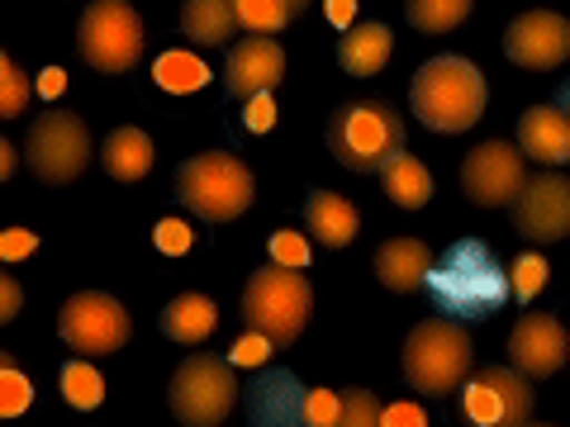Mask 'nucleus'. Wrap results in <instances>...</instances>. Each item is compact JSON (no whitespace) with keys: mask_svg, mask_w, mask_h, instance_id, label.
Masks as SVG:
<instances>
[{"mask_svg":"<svg viewBox=\"0 0 570 427\" xmlns=\"http://www.w3.org/2000/svg\"><path fill=\"white\" fill-rule=\"evenodd\" d=\"M423 295L433 299V309L456 324H480V318L499 314V305L513 295L509 266L485 238H456L448 252L433 261Z\"/></svg>","mask_w":570,"mask_h":427,"instance_id":"f257e3e1","label":"nucleus"},{"mask_svg":"<svg viewBox=\"0 0 570 427\" xmlns=\"http://www.w3.org/2000/svg\"><path fill=\"white\" fill-rule=\"evenodd\" d=\"M328 152L356 176H381L404 152V119L376 96H356L328 119Z\"/></svg>","mask_w":570,"mask_h":427,"instance_id":"f03ea898","label":"nucleus"},{"mask_svg":"<svg viewBox=\"0 0 570 427\" xmlns=\"http://www.w3.org/2000/svg\"><path fill=\"white\" fill-rule=\"evenodd\" d=\"M409 100H414L419 123H428L433 133H466L485 115L490 86L480 77V67L466 58H433L419 67Z\"/></svg>","mask_w":570,"mask_h":427,"instance_id":"7ed1b4c3","label":"nucleus"},{"mask_svg":"<svg viewBox=\"0 0 570 427\" xmlns=\"http://www.w3.org/2000/svg\"><path fill=\"white\" fill-rule=\"evenodd\" d=\"M475 370L471 361V332L456 318H423L404 337V380L428 399L456 395L466 376Z\"/></svg>","mask_w":570,"mask_h":427,"instance_id":"20e7f679","label":"nucleus"},{"mask_svg":"<svg viewBox=\"0 0 570 427\" xmlns=\"http://www.w3.org/2000/svg\"><path fill=\"white\" fill-rule=\"evenodd\" d=\"M309 314H314V290H309L305 271H291V266L266 261V266H257V271L247 276L243 324L253 332H262V337H272L276 347L299 342Z\"/></svg>","mask_w":570,"mask_h":427,"instance_id":"39448f33","label":"nucleus"},{"mask_svg":"<svg viewBox=\"0 0 570 427\" xmlns=\"http://www.w3.org/2000/svg\"><path fill=\"white\" fill-rule=\"evenodd\" d=\"M253 171L234 152H195L176 171V200L205 224H234L253 205Z\"/></svg>","mask_w":570,"mask_h":427,"instance_id":"423d86ee","label":"nucleus"},{"mask_svg":"<svg viewBox=\"0 0 570 427\" xmlns=\"http://www.w3.org/2000/svg\"><path fill=\"white\" fill-rule=\"evenodd\" d=\"M238 404V376L228 356L195 351L171 370L167 408L181 427H219Z\"/></svg>","mask_w":570,"mask_h":427,"instance_id":"0eeeda50","label":"nucleus"},{"mask_svg":"<svg viewBox=\"0 0 570 427\" xmlns=\"http://www.w3.org/2000/svg\"><path fill=\"white\" fill-rule=\"evenodd\" d=\"M24 162L43 186H71L91 167V129L71 110H43L24 133Z\"/></svg>","mask_w":570,"mask_h":427,"instance_id":"6e6552de","label":"nucleus"},{"mask_svg":"<svg viewBox=\"0 0 570 427\" xmlns=\"http://www.w3.org/2000/svg\"><path fill=\"white\" fill-rule=\"evenodd\" d=\"M77 52L105 77H124L142 58V20L129 0H91L77 24Z\"/></svg>","mask_w":570,"mask_h":427,"instance_id":"1a4fd4ad","label":"nucleus"},{"mask_svg":"<svg viewBox=\"0 0 570 427\" xmlns=\"http://www.w3.org/2000/svg\"><path fill=\"white\" fill-rule=\"evenodd\" d=\"M532 404V380L513 366H475L456 389V414L466 427H528Z\"/></svg>","mask_w":570,"mask_h":427,"instance_id":"9d476101","label":"nucleus"},{"mask_svg":"<svg viewBox=\"0 0 570 427\" xmlns=\"http://www.w3.org/2000/svg\"><path fill=\"white\" fill-rule=\"evenodd\" d=\"M129 309L105 290H77L58 314V337L81 356H110L129 342Z\"/></svg>","mask_w":570,"mask_h":427,"instance_id":"9b49d317","label":"nucleus"},{"mask_svg":"<svg viewBox=\"0 0 570 427\" xmlns=\"http://www.w3.org/2000/svg\"><path fill=\"white\" fill-rule=\"evenodd\" d=\"M528 186V157L519 142H475L461 162V190L466 200H475L480 209H513V200Z\"/></svg>","mask_w":570,"mask_h":427,"instance_id":"f8f14e48","label":"nucleus"},{"mask_svg":"<svg viewBox=\"0 0 570 427\" xmlns=\"http://www.w3.org/2000/svg\"><path fill=\"white\" fill-rule=\"evenodd\" d=\"M513 228L528 242L570 238V176H528L523 195L513 200Z\"/></svg>","mask_w":570,"mask_h":427,"instance_id":"ddd939ff","label":"nucleus"},{"mask_svg":"<svg viewBox=\"0 0 570 427\" xmlns=\"http://www.w3.org/2000/svg\"><path fill=\"white\" fill-rule=\"evenodd\" d=\"M504 52L528 71H551L570 58V24L557 10H528L504 29Z\"/></svg>","mask_w":570,"mask_h":427,"instance_id":"4468645a","label":"nucleus"},{"mask_svg":"<svg viewBox=\"0 0 570 427\" xmlns=\"http://www.w3.org/2000/svg\"><path fill=\"white\" fill-rule=\"evenodd\" d=\"M566 356H570V337H566V328L551 314H532L528 309L519 324H513V332H509V361H513V370H523L528 380L557 376V370L566 366Z\"/></svg>","mask_w":570,"mask_h":427,"instance_id":"2eb2a0df","label":"nucleus"},{"mask_svg":"<svg viewBox=\"0 0 570 427\" xmlns=\"http://www.w3.org/2000/svg\"><path fill=\"white\" fill-rule=\"evenodd\" d=\"M281 77H285V52H281L276 39H266V33H247L243 43L228 48L224 86H228V96H234V100L266 96Z\"/></svg>","mask_w":570,"mask_h":427,"instance_id":"dca6fc26","label":"nucleus"},{"mask_svg":"<svg viewBox=\"0 0 570 427\" xmlns=\"http://www.w3.org/2000/svg\"><path fill=\"white\" fill-rule=\"evenodd\" d=\"M519 148L523 157L542 167H566L570 162V115L561 105H532L519 119Z\"/></svg>","mask_w":570,"mask_h":427,"instance_id":"f3484780","label":"nucleus"},{"mask_svg":"<svg viewBox=\"0 0 570 427\" xmlns=\"http://www.w3.org/2000/svg\"><path fill=\"white\" fill-rule=\"evenodd\" d=\"M433 247L419 242V238H390L376 247V276L385 290L395 295H414L428 285V271H433Z\"/></svg>","mask_w":570,"mask_h":427,"instance_id":"a211bd4d","label":"nucleus"},{"mask_svg":"<svg viewBox=\"0 0 570 427\" xmlns=\"http://www.w3.org/2000/svg\"><path fill=\"white\" fill-rule=\"evenodd\" d=\"M153 157H157L153 138L142 129H134V123H124V129H115L100 142V167H105V176H115L119 186L142 181V176L153 171Z\"/></svg>","mask_w":570,"mask_h":427,"instance_id":"6ab92c4d","label":"nucleus"},{"mask_svg":"<svg viewBox=\"0 0 570 427\" xmlns=\"http://www.w3.org/2000/svg\"><path fill=\"white\" fill-rule=\"evenodd\" d=\"M395 52V33H390L381 20H366V24H352L337 43V62H343L347 77H376V71L390 62Z\"/></svg>","mask_w":570,"mask_h":427,"instance_id":"aec40b11","label":"nucleus"},{"mask_svg":"<svg viewBox=\"0 0 570 427\" xmlns=\"http://www.w3.org/2000/svg\"><path fill=\"white\" fill-rule=\"evenodd\" d=\"M157 328H163V337H171V342H181V347H200L205 337L219 328V309H214L209 295L186 290V295H176L171 305L163 309Z\"/></svg>","mask_w":570,"mask_h":427,"instance_id":"412c9836","label":"nucleus"},{"mask_svg":"<svg viewBox=\"0 0 570 427\" xmlns=\"http://www.w3.org/2000/svg\"><path fill=\"white\" fill-rule=\"evenodd\" d=\"M305 228L314 234V242L324 247H347L356 238V228H362V219H356V205L343 200V195L333 190H309L305 200Z\"/></svg>","mask_w":570,"mask_h":427,"instance_id":"4be33fe9","label":"nucleus"},{"mask_svg":"<svg viewBox=\"0 0 570 427\" xmlns=\"http://www.w3.org/2000/svg\"><path fill=\"white\" fill-rule=\"evenodd\" d=\"M181 29L190 33V43L219 48V43H228V33L243 29L238 24V6L234 0H186L181 6Z\"/></svg>","mask_w":570,"mask_h":427,"instance_id":"5701e85b","label":"nucleus"},{"mask_svg":"<svg viewBox=\"0 0 570 427\" xmlns=\"http://www.w3.org/2000/svg\"><path fill=\"white\" fill-rule=\"evenodd\" d=\"M381 190L390 195V205H400V209H423L428 200H433V176H428V167L419 162V157L400 152L395 162L381 171Z\"/></svg>","mask_w":570,"mask_h":427,"instance_id":"b1692460","label":"nucleus"},{"mask_svg":"<svg viewBox=\"0 0 570 427\" xmlns=\"http://www.w3.org/2000/svg\"><path fill=\"white\" fill-rule=\"evenodd\" d=\"M153 81L163 86V91H171V96H190V91H200V86H209V67L195 58V52L171 48V52H163V58L153 62Z\"/></svg>","mask_w":570,"mask_h":427,"instance_id":"393cba45","label":"nucleus"},{"mask_svg":"<svg viewBox=\"0 0 570 427\" xmlns=\"http://www.w3.org/2000/svg\"><path fill=\"white\" fill-rule=\"evenodd\" d=\"M475 0H404V14L419 33H452L456 24H466Z\"/></svg>","mask_w":570,"mask_h":427,"instance_id":"a878e982","label":"nucleus"},{"mask_svg":"<svg viewBox=\"0 0 570 427\" xmlns=\"http://www.w3.org/2000/svg\"><path fill=\"white\" fill-rule=\"evenodd\" d=\"M58 389H62V399H67L71 408H81V414H91V408H100V399H105V380H100V370H96V366H86V361L62 366Z\"/></svg>","mask_w":570,"mask_h":427,"instance_id":"bb28decb","label":"nucleus"},{"mask_svg":"<svg viewBox=\"0 0 570 427\" xmlns=\"http://www.w3.org/2000/svg\"><path fill=\"white\" fill-rule=\"evenodd\" d=\"M238 6V24L247 29V33H266V39H272V33H281L285 24L295 20L291 10L281 6V0H234Z\"/></svg>","mask_w":570,"mask_h":427,"instance_id":"cd10ccee","label":"nucleus"},{"mask_svg":"<svg viewBox=\"0 0 570 427\" xmlns=\"http://www.w3.org/2000/svg\"><path fill=\"white\" fill-rule=\"evenodd\" d=\"M29 404H33L29 376L14 366V356H0V418H20Z\"/></svg>","mask_w":570,"mask_h":427,"instance_id":"c85d7f7f","label":"nucleus"},{"mask_svg":"<svg viewBox=\"0 0 570 427\" xmlns=\"http://www.w3.org/2000/svg\"><path fill=\"white\" fill-rule=\"evenodd\" d=\"M547 276H551L547 257H538V252L513 257V261H509V285H513V299H523V305H532V295H542V290H547Z\"/></svg>","mask_w":570,"mask_h":427,"instance_id":"c756f323","label":"nucleus"},{"mask_svg":"<svg viewBox=\"0 0 570 427\" xmlns=\"http://www.w3.org/2000/svg\"><path fill=\"white\" fill-rule=\"evenodd\" d=\"M333 427H385V408L371 389H343V414Z\"/></svg>","mask_w":570,"mask_h":427,"instance_id":"7c9ffc66","label":"nucleus"},{"mask_svg":"<svg viewBox=\"0 0 570 427\" xmlns=\"http://www.w3.org/2000/svg\"><path fill=\"white\" fill-rule=\"evenodd\" d=\"M29 105V77L14 58H0V119H14Z\"/></svg>","mask_w":570,"mask_h":427,"instance_id":"2f4dec72","label":"nucleus"},{"mask_svg":"<svg viewBox=\"0 0 570 427\" xmlns=\"http://www.w3.org/2000/svg\"><path fill=\"white\" fill-rule=\"evenodd\" d=\"M153 242H157V252H163V257H186L195 247V234H190L186 219H176V214H171V219H163L153 228Z\"/></svg>","mask_w":570,"mask_h":427,"instance_id":"473e14b6","label":"nucleus"},{"mask_svg":"<svg viewBox=\"0 0 570 427\" xmlns=\"http://www.w3.org/2000/svg\"><path fill=\"white\" fill-rule=\"evenodd\" d=\"M272 261L276 266H291V271H305V266H309L305 234H295V228H281V234H272Z\"/></svg>","mask_w":570,"mask_h":427,"instance_id":"72a5a7b5","label":"nucleus"},{"mask_svg":"<svg viewBox=\"0 0 570 427\" xmlns=\"http://www.w3.org/2000/svg\"><path fill=\"white\" fill-rule=\"evenodd\" d=\"M337 414H343V395H333V389H309L305 395V427H333Z\"/></svg>","mask_w":570,"mask_h":427,"instance_id":"f704fd0d","label":"nucleus"},{"mask_svg":"<svg viewBox=\"0 0 570 427\" xmlns=\"http://www.w3.org/2000/svg\"><path fill=\"white\" fill-rule=\"evenodd\" d=\"M272 351H276L272 337L243 328V337L234 342V351H228V361H234V366H266V356H272Z\"/></svg>","mask_w":570,"mask_h":427,"instance_id":"c9c22d12","label":"nucleus"},{"mask_svg":"<svg viewBox=\"0 0 570 427\" xmlns=\"http://www.w3.org/2000/svg\"><path fill=\"white\" fill-rule=\"evenodd\" d=\"M243 123H247V129H253V133H272V129H276V100H272V91L247 100V115H243Z\"/></svg>","mask_w":570,"mask_h":427,"instance_id":"e433bc0d","label":"nucleus"},{"mask_svg":"<svg viewBox=\"0 0 570 427\" xmlns=\"http://www.w3.org/2000/svg\"><path fill=\"white\" fill-rule=\"evenodd\" d=\"M29 252H39V238H33L29 228H6V234H0V257L6 261H24Z\"/></svg>","mask_w":570,"mask_h":427,"instance_id":"4c0bfd02","label":"nucleus"},{"mask_svg":"<svg viewBox=\"0 0 570 427\" xmlns=\"http://www.w3.org/2000/svg\"><path fill=\"white\" fill-rule=\"evenodd\" d=\"M385 427H428V414L419 404H385Z\"/></svg>","mask_w":570,"mask_h":427,"instance_id":"58836bf2","label":"nucleus"},{"mask_svg":"<svg viewBox=\"0 0 570 427\" xmlns=\"http://www.w3.org/2000/svg\"><path fill=\"white\" fill-rule=\"evenodd\" d=\"M14 314H20V285L10 276H0V324H10Z\"/></svg>","mask_w":570,"mask_h":427,"instance_id":"ea45409f","label":"nucleus"},{"mask_svg":"<svg viewBox=\"0 0 570 427\" xmlns=\"http://www.w3.org/2000/svg\"><path fill=\"white\" fill-rule=\"evenodd\" d=\"M33 86H39V96H43V100H58V96H62V86H67V71H62V67H48Z\"/></svg>","mask_w":570,"mask_h":427,"instance_id":"a19ab883","label":"nucleus"},{"mask_svg":"<svg viewBox=\"0 0 570 427\" xmlns=\"http://www.w3.org/2000/svg\"><path fill=\"white\" fill-rule=\"evenodd\" d=\"M324 10H328V24H337V29H352V20H356V0H324Z\"/></svg>","mask_w":570,"mask_h":427,"instance_id":"79ce46f5","label":"nucleus"},{"mask_svg":"<svg viewBox=\"0 0 570 427\" xmlns=\"http://www.w3.org/2000/svg\"><path fill=\"white\" fill-rule=\"evenodd\" d=\"M14 162H20V157H14V148H10V142H0V181H6V176L14 171Z\"/></svg>","mask_w":570,"mask_h":427,"instance_id":"37998d69","label":"nucleus"},{"mask_svg":"<svg viewBox=\"0 0 570 427\" xmlns=\"http://www.w3.org/2000/svg\"><path fill=\"white\" fill-rule=\"evenodd\" d=\"M281 6L291 10V14H305V6H309V0H281Z\"/></svg>","mask_w":570,"mask_h":427,"instance_id":"c03bdc74","label":"nucleus"},{"mask_svg":"<svg viewBox=\"0 0 570 427\" xmlns=\"http://www.w3.org/2000/svg\"><path fill=\"white\" fill-rule=\"evenodd\" d=\"M528 427H551V423H528Z\"/></svg>","mask_w":570,"mask_h":427,"instance_id":"a18cd8bd","label":"nucleus"}]
</instances>
